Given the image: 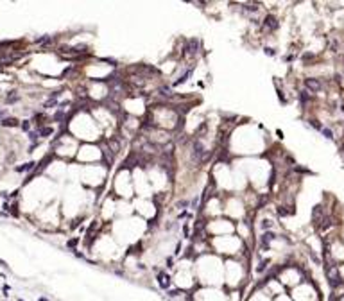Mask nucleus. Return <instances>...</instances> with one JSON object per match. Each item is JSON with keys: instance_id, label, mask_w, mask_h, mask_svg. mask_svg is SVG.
I'll use <instances>...</instances> for the list:
<instances>
[{"instance_id": "f03ea898", "label": "nucleus", "mask_w": 344, "mask_h": 301, "mask_svg": "<svg viewBox=\"0 0 344 301\" xmlns=\"http://www.w3.org/2000/svg\"><path fill=\"white\" fill-rule=\"evenodd\" d=\"M305 86H306V90H310L312 93H315V92H319L321 88H323V84H321V81L319 79H305Z\"/></svg>"}, {"instance_id": "7ed1b4c3", "label": "nucleus", "mask_w": 344, "mask_h": 301, "mask_svg": "<svg viewBox=\"0 0 344 301\" xmlns=\"http://www.w3.org/2000/svg\"><path fill=\"white\" fill-rule=\"evenodd\" d=\"M264 29H267V31H276V29H278V20H276V16L267 15L265 20H264Z\"/></svg>"}, {"instance_id": "1a4fd4ad", "label": "nucleus", "mask_w": 344, "mask_h": 301, "mask_svg": "<svg viewBox=\"0 0 344 301\" xmlns=\"http://www.w3.org/2000/svg\"><path fill=\"white\" fill-rule=\"evenodd\" d=\"M310 125H312V127H315L317 131H321V129H323V125H321V124H317V120H310Z\"/></svg>"}, {"instance_id": "20e7f679", "label": "nucleus", "mask_w": 344, "mask_h": 301, "mask_svg": "<svg viewBox=\"0 0 344 301\" xmlns=\"http://www.w3.org/2000/svg\"><path fill=\"white\" fill-rule=\"evenodd\" d=\"M2 125H5V127H16V125H18V120H16V119H4V120H2Z\"/></svg>"}, {"instance_id": "39448f33", "label": "nucleus", "mask_w": 344, "mask_h": 301, "mask_svg": "<svg viewBox=\"0 0 344 301\" xmlns=\"http://www.w3.org/2000/svg\"><path fill=\"white\" fill-rule=\"evenodd\" d=\"M272 239H274V233L267 231V233H264V237H262V244H264V246L267 247V246H269V242L272 240Z\"/></svg>"}, {"instance_id": "f257e3e1", "label": "nucleus", "mask_w": 344, "mask_h": 301, "mask_svg": "<svg viewBox=\"0 0 344 301\" xmlns=\"http://www.w3.org/2000/svg\"><path fill=\"white\" fill-rule=\"evenodd\" d=\"M326 274H328V281H330V285L332 287H337L339 283H341V276H339V271H337V267H328L326 269Z\"/></svg>"}, {"instance_id": "9b49d317", "label": "nucleus", "mask_w": 344, "mask_h": 301, "mask_svg": "<svg viewBox=\"0 0 344 301\" xmlns=\"http://www.w3.org/2000/svg\"><path fill=\"white\" fill-rule=\"evenodd\" d=\"M22 127L25 129V131H29V127H31V124H29V120H25L23 124H22Z\"/></svg>"}, {"instance_id": "0eeeda50", "label": "nucleus", "mask_w": 344, "mask_h": 301, "mask_svg": "<svg viewBox=\"0 0 344 301\" xmlns=\"http://www.w3.org/2000/svg\"><path fill=\"white\" fill-rule=\"evenodd\" d=\"M299 100L305 104V102H308V100H310V95H308L306 92H301V93H299Z\"/></svg>"}, {"instance_id": "423d86ee", "label": "nucleus", "mask_w": 344, "mask_h": 301, "mask_svg": "<svg viewBox=\"0 0 344 301\" xmlns=\"http://www.w3.org/2000/svg\"><path fill=\"white\" fill-rule=\"evenodd\" d=\"M32 167H34V163H25L23 167H18L16 170H18V172H25V170H31Z\"/></svg>"}, {"instance_id": "9d476101", "label": "nucleus", "mask_w": 344, "mask_h": 301, "mask_svg": "<svg viewBox=\"0 0 344 301\" xmlns=\"http://www.w3.org/2000/svg\"><path fill=\"white\" fill-rule=\"evenodd\" d=\"M16 92H11V95L7 97V102H15V100H18V95H15Z\"/></svg>"}, {"instance_id": "6e6552de", "label": "nucleus", "mask_w": 344, "mask_h": 301, "mask_svg": "<svg viewBox=\"0 0 344 301\" xmlns=\"http://www.w3.org/2000/svg\"><path fill=\"white\" fill-rule=\"evenodd\" d=\"M321 133H323V135H325L326 138H330V140H332V138H333V133H332V131H330V129H326V127H323V129H321Z\"/></svg>"}]
</instances>
